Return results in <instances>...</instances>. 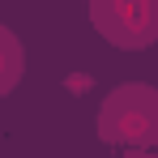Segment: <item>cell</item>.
I'll use <instances>...</instances> for the list:
<instances>
[{
    "mask_svg": "<svg viewBox=\"0 0 158 158\" xmlns=\"http://www.w3.org/2000/svg\"><path fill=\"white\" fill-rule=\"evenodd\" d=\"M103 132L128 145H158V90L154 85H115L103 103Z\"/></svg>",
    "mask_w": 158,
    "mask_h": 158,
    "instance_id": "6da1fadb",
    "label": "cell"
},
{
    "mask_svg": "<svg viewBox=\"0 0 158 158\" xmlns=\"http://www.w3.org/2000/svg\"><path fill=\"white\" fill-rule=\"evenodd\" d=\"M90 17L115 47L141 52L158 43V0H90Z\"/></svg>",
    "mask_w": 158,
    "mask_h": 158,
    "instance_id": "7a4b0ae2",
    "label": "cell"
},
{
    "mask_svg": "<svg viewBox=\"0 0 158 158\" xmlns=\"http://www.w3.org/2000/svg\"><path fill=\"white\" fill-rule=\"evenodd\" d=\"M22 60H26V56H22V43L0 26V98L17 85V77H22Z\"/></svg>",
    "mask_w": 158,
    "mask_h": 158,
    "instance_id": "3957f363",
    "label": "cell"
}]
</instances>
